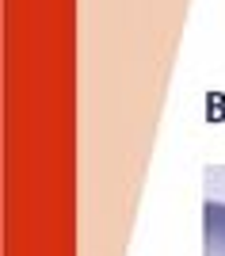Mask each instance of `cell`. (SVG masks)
<instances>
[{"label": "cell", "instance_id": "cell-1", "mask_svg": "<svg viewBox=\"0 0 225 256\" xmlns=\"http://www.w3.org/2000/svg\"><path fill=\"white\" fill-rule=\"evenodd\" d=\"M203 226H206V256H225V203L203 206Z\"/></svg>", "mask_w": 225, "mask_h": 256}]
</instances>
